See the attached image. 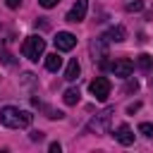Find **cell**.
I'll return each instance as SVG.
<instances>
[{
	"instance_id": "cell-16",
	"label": "cell",
	"mask_w": 153,
	"mask_h": 153,
	"mask_svg": "<svg viewBox=\"0 0 153 153\" xmlns=\"http://www.w3.org/2000/svg\"><path fill=\"white\" fill-rule=\"evenodd\" d=\"M139 131H141L143 136H153V124H151V122H141V124H139Z\"/></svg>"
},
{
	"instance_id": "cell-9",
	"label": "cell",
	"mask_w": 153,
	"mask_h": 153,
	"mask_svg": "<svg viewBox=\"0 0 153 153\" xmlns=\"http://www.w3.org/2000/svg\"><path fill=\"white\" fill-rule=\"evenodd\" d=\"M115 139H117L122 146H131V143H134V134H131L129 124H120L117 131H115Z\"/></svg>"
},
{
	"instance_id": "cell-12",
	"label": "cell",
	"mask_w": 153,
	"mask_h": 153,
	"mask_svg": "<svg viewBox=\"0 0 153 153\" xmlns=\"http://www.w3.org/2000/svg\"><path fill=\"white\" fill-rule=\"evenodd\" d=\"M79 72H81L79 62H76V60H69V65H67V69H65V79H67V81H74V79H79Z\"/></svg>"
},
{
	"instance_id": "cell-17",
	"label": "cell",
	"mask_w": 153,
	"mask_h": 153,
	"mask_svg": "<svg viewBox=\"0 0 153 153\" xmlns=\"http://www.w3.org/2000/svg\"><path fill=\"white\" fill-rule=\"evenodd\" d=\"M57 2H60V0H38V5H41V7H45V10H50V7H55Z\"/></svg>"
},
{
	"instance_id": "cell-22",
	"label": "cell",
	"mask_w": 153,
	"mask_h": 153,
	"mask_svg": "<svg viewBox=\"0 0 153 153\" xmlns=\"http://www.w3.org/2000/svg\"><path fill=\"white\" fill-rule=\"evenodd\" d=\"M62 148H60V143H50V153H60Z\"/></svg>"
},
{
	"instance_id": "cell-18",
	"label": "cell",
	"mask_w": 153,
	"mask_h": 153,
	"mask_svg": "<svg viewBox=\"0 0 153 153\" xmlns=\"http://www.w3.org/2000/svg\"><path fill=\"white\" fill-rule=\"evenodd\" d=\"M5 5H7L10 10H17V7L22 5V0H5Z\"/></svg>"
},
{
	"instance_id": "cell-4",
	"label": "cell",
	"mask_w": 153,
	"mask_h": 153,
	"mask_svg": "<svg viewBox=\"0 0 153 153\" xmlns=\"http://www.w3.org/2000/svg\"><path fill=\"white\" fill-rule=\"evenodd\" d=\"M91 55H93V60H98L100 65H105V57H108V38L105 36L91 41Z\"/></svg>"
},
{
	"instance_id": "cell-8",
	"label": "cell",
	"mask_w": 153,
	"mask_h": 153,
	"mask_svg": "<svg viewBox=\"0 0 153 153\" xmlns=\"http://www.w3.org/2000/svg\"><path fill=\"white\" fill-rule=\"evenodd\" d=\"M76 45V36L74 33H69V31H57V36H55V48L57 50H72Z\"/></svg>"
},
{
	"instance_id": "cell-6",
	"label": "cell",
	"mask_w": 153,
	"mask_h": 153,
	"mask_svg": "<svg viewBox=\"0 0 153 153\" xmlns=\"http://www.w3.org/2000/svg\"><path fill=\"white\" fill-rule=\"evenodd\" d=\"M110 115H112V110L108 108V110H103L100 115H96L93 120H91V124H88V131H96V134H103L105 129H108V122H110Z\"/></svg>"
},
{
	"instance_id": "cell-7",
	"label": "cell",
	"mask_w": 153,
	"mask_h": 153,
	"mask_svg": "<svg viewBox=\"0 0 153 153\" xmlns=\"http://www.w3.org/2000/svg\"><path fill=\"white\" fill-rule=\"evenodd\" d=\"M86 10H88V2L86 0H76L74 5H72V10L67 12V22H72V24H76V22H84V17H86Z\"/></svg>"
},
{
	"instance_id": "cell-5",
	"label": "cell",
	"mask_w": 153,
	"mask_h": 153,
	"mask_svg": "<svg viewBox=\"0 0 153 153\" xmlns=\"http://www.w3.org/2000/svg\"><path fill=\"white\" fill-rule=\"evenodd\" d=\"M110 69H112V74H115V76H122V79H127V76L134 72V62H131L129 57H117V60L110 65Z\"/></svg>"
},
{
	"instance_id": "cell-15",
	"label": "cell",
	"mask_w": 153,
	"mask_h": 153,
	"mask_svg": "<svg viewBox=\"0 0 153 153\" xmlns=\"http://www.w3.org/2000/svg\"><path fill=\"white\" fill-rule=\"evenodd\" d=\"M143 10V0H131L127 2V12H141Z\"/></svg>"
},
{
	"instance_id": "cell-19",
	"label": "cell",
	"mask_w": 153,
	"mask_h": 153,
	"mask_svg": "<svg viewBox=\"0 0 153 153\" xmlns=\"http://www.w3.org/2000/svg\"><path fill=\"white\" fill-rule=\"evenodd\" d=\"M136 88H139V84H136V81H129L124 91H127V93H131V91H136Z\"/></svg>"
},
{
	"instance_id": "cell-2",
	"label": "cell",
	"mask_w": 153,
	"mask_h": 153,
	"mask_svg": "<svg viewBox=\"0 0 153 153\" xmlns=\"http://www.w3.org/2000/svg\"><path fill=\"white\" fill-rule=\"evenodd\" d=\"M43 50H45V41L41 36H26L24 43H22V55L26 60H31V62H36L43 55Z\"/></svg>"
},
{
	"instance_id": "cell-13",
	"label": "cell",
	"mask_w": 153,
	"mask_h": 153,
	"mask_svg": "<svg viewBox=\"0 0 153 153\" xmlns=\"http://www.w3.org/2000/svg\"><path fill=\"white\" fill-rule=\"evenodd\" d=\"M79 96H81L79 88H67L65 96H62V100H65L67 105H76V103H79Z\"/></svg>"
},
{
	"instance_id": "cell-3",
	"label": "cell",
	"mask_w": 153,
	"mask_h": 153,
	"mask_svg": "<svg viewBox=\"0 0 153 153\" xmlns=\"http://www.w3.org/2000/svg\"><path fill=\"white\" fill-rule=\"evenodd\" d=\"M88 88H91V93L96 96V100L105 103L108 96H110V79H108V76H96V79L88 84Z\"/></svg>"
},
{
	"instance_id": "cell-21",
	"label": "cell",
	"mask_w": 153,
	"mask_h": 153,
	"mask_svg": "<svg viewBox=\"0 0 153 153\" xmlns=\"http://www.w3.org/2000/svg\"><path fill=\"white\" fill-rule=\"evenodd\" d=\"M139 108H141V103H131V105H129V108H127V112H136V110H139Z\"/></svg>"
},
{
	"instance_id": "cell-10",
	"label": "cell",
	"mask_w": 153,
	"mask_h": 153,
	"mask_svg": "<svg viewBox=\"0 0 153 153\" xmlns=\"http://www.w3.org/2000/svg\"><path fill=\"white\" fill-rule=\"evenodd\" d=\"M105 38H108V41H115V43H122V41L127 38V29H124V26H112V29L105 33Z\"/></svg>"
},
{
	"instance_id": "cell-1",
	"label": "cell",
	"mask_w": 153,
	"mask_h": 153,
	"mask_svg": "<svg viewBox=\"0 0 153 153\" xmlns=\"http://www.w3.org/2000/svg\"><path fill=\"white\" fill-rule=\"evenodd\" d=\"M33 122V115L29 110L14 108V105H5L0 108V124L7 129H26Z\"/></svg>"
},
{
	"instance_id": "cell-20",
	"label": "cell",
	"mask_w": 153,
	"mask_h": 153,
	"mask_svg": "<svg viewBox=\"0 0 153 153\" xmlns=\"http://www.w3.org/2000/svg\"><path fill=\"white\" fill-rule=\"evenodd\" d=\"M43 139V131H31V141H41Z\"/></svg>"
},
{
	"instance_id": "cell-11",
	"label": "cell",
	"mask_w": 153,
	"mask_h": 153,
	"mask_svg": "<svg viewBox=\"0 0 153 153\" xmlns=\"http://www.w3.org/2000/svg\"><path fill=\"white\" fill-rule=\"evenodd\" d=\"M60 67H62V57H60L57 53L45 55V69H48V72H57Z\"/></svg>"
},
{
	"instance_id": "cell-14",
	"label": "cell",
	"mask_w": 153,
	"mask_h": 153,
	"mask_svg": "<svg viewBox=\"0 0 153 153\" xmlns=\"http://www.w3.org/2000/svg\"><path fill=\"white\" fill-rule=\"evenodd\" d=\"M136 65H139L141 69H146V72H148V69L153 67V57H151V55H146V53H141V55L136 57Z\"/></svg>"
},
{
	"instance_id": "cell-23",
	"label": "cell",
	"mask_w": 153,
	"mask_h": 153,
	"mask_svg": "<svg viewBox=\"0 0 153 153\" xmlns=\"http://www.w3.org/2000/svg\"><path fill=\"white\" fill-rule=\"evenodd\" d=\"M151 81H153V79H151Z\"/></svg>"
}]
</instances>
